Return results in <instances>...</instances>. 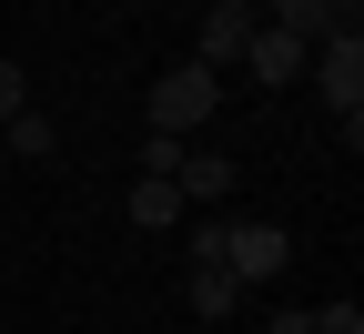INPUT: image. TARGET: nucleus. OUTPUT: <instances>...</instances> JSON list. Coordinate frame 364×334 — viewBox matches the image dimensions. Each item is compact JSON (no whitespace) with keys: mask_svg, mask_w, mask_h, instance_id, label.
<instances>
[{"mask_svg":"<svg viewBox=\"0 0 364 334\" xmlns=\"http://www.w3.org/2000/svg\"><path fill=\"white\" fill-rule=\"evenodd\" d=\"M213 102H223V71L172 61V71L152 81V102H142V112H152V132H172V142H182V132H203V122H213Z\"/></svg>","mask_w":364,"mask_h":334,"instance_id":"nucleus-1","label":"nucleus"},{"mask_svg":"<svg viewBox=\"0 0 364 334\" xmlns=\"http://www.w3.org/2000/svg\"><path fill=\"white\" fill-rule=\"evenodd\" d=\"M314 81H324V102L344 112V142L364 132V31H334V41H314Z\"/></svg>","mask_w":364,"mask_h":334,"instance_id":"nucleus-2","label":"nucleus"},{"mask_svg":"<svg viewBox=\"0 0 364 334\" xmlns=\"http://www.w3.org/2000/svg\"><path fill=\"white\" fill-rule=\"evenodd\" d=\"M284 263H294L284 223H223V273H233V283H273Z\"/></svg>","mask_w":364,"mask_h":334,"instance_id":"nucleus-3","label":"nucleus"},{"mask_svg":"<svg viewBox=\"0 0 364 334\" xmlns=\"http://www.w3.org/2000/svg\"><path fill=\"white\" fill-rule=\"evenodd\" d=\"M304 41H284V31H273V21H253V41H243V71L263 81V91H284V81H304Z\"/></svg>","mask_w":364,"mask_h":334,"instance_id":"nucleus-4","label":"nucleus"},{"mask_svg":"<svg viewBox=\"0 0 364 334\" xmlns=\"http://www.w3.org/2000/svg\"><path fill=\"white\" fill-rule=\"evenodd\" d=\"M182 304H193L203 324H223V314H233V304H243V283H233V273H223V263H182Z\"/></svg>","mask_w":364,"mask_h":334,"instance_id":"nucleus-5","label":"nucleus"},{"mask_svg":"<svg viewBox=\"0 0 364 334\" xmlns=\"http://www.w3.org/2000/svg\"><path fill=\"white\" fill-rule=\"evenodd\" d=\"M273 31H284V41H304V51H314V41H334V31H354V21L334 11V0H273Z\"/></svg>","mask_w":364,"mask_h":334,"instance_id":"nucleus-6","label":"nucleus"},{"mask_svg":"<svg viewBox=\"0 0 364 334\" xmlns=\"http://www.w3.org/2000/svg\"><path fill=\"white\" fill-rule=\"evenodd\" d=\"M243 41H253V11H203L193 61H203V71H223V61H243Z\"/></svg>","mask_w":364,"mask_h":334,"instance_id":"nucleus-7","label":"nucleus"},{"mask_svg":"<svg viewBox=\"0 0 364 334\" xmlns=\"http://www.w3.org/2000/svg\"><path fill=\"white\" fill-rule=\"evenodd\" d=\"M172 182H182L193 203H223V193L243 182V162H233V152H182V172H172Z\"/></svg>","mask_w":364,"mask_h":334,"instance_id":"nucleus-8","label":"nucleus"},{"mask_svg":"<svg viewBox=\"0 0 364 334\" xmlns=\"http://www.w3.org/2000/svg\"><path fill=\"white\" fill-rule=\"evenodd\" d=\"M122 213L142 223V233H172V223H182V182H152V172H142V182H132V203H122Z\"/></svg>","mask_w":364,"mask_h":334,"instance_id":"nucleus-9","label":"nucleus"},{"mask_svg":"<svg viewBox=\"0 0 364 334\" xmlns=\"http://www.w3.org/2000/svg\"><path fill=\"white\" fill-rule=\"evenodd\" d=\"M0 132H11V152H21V162H51V152H61V132H51V112H11Z\"/></svg>","mask_w":364,"mask_h":334,"instance_id":"nucleus-10","label":"nucleus"},{"mask_svg":"<svg viewBox=\"0 0 364 334\" xmlns=\"http://www.w3.org/2000/svg\"><path fill=\"white\" fill-rule=\"evenodd\" d=\"M142 172H152V182L182 172V142H172V132H142Z\"/></svg>","mask_w":364,"mask_h":334,"instance_id":"nucleus-11","label":"nucleus"},{"mask_svg":"<svg viewBox=\"0 0 364 334\" xmlns=\"http://www.w3.org/2000/svg\"><path fill=\"white\" fill-rule=\"evenodd\" d=\"M314 334H364V304H354V294H334L324 314H314Z\"/></svg>","mask_w":364,"mask_h":334,"instance_id":"nucleus-12","label":"nucleus"},{"mask_svg":"<svg viewBox=\"0 0 364 334\" xmlns=\"http://www.w3.org/2000/svg\"><path fill=\"white\" fill-rule=\"evenodd\" d=\"M182 263H223V223H193V233H182Z\"/></svg>","mask_w":364,"mask_h":334,"instance_id":"nucleus-13","label":"nucleus"},{"mask_svg":"<svg viewBox=\"0 0 364 334\" xmlns=\"http://www.w3.org/2000/svg\"><path fill=\"white\" fill-rule=\"evenodd\" d=\"M11 112H31V81H21V61H0V122Z\"/></svg>","mask_w":364,"mask_h":334,"instance_id":"nucleus-14","label":"nucleus"},{"mask_svg":"<svg viewBox=\"0 0 364 334\" xmlns=\"http://www.w3.org/2000/svg\"><path fill=\"white\" fill-rule=\"evenodd\" d=\"M203 11H253V0H203Z\"/></svg>","mask_w":364,"mask_h":334,"instance_id":"nucleus-15","label":"nucleus"}]
</instances>
